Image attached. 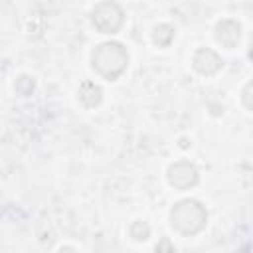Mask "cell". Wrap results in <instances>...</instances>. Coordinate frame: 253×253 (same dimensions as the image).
<instances>
[{"instance_id":"obj_1","label":"cell","mask_w":253,"mask_h":253,"mask_svg":"<svg viewBox=\"0 0 253 253\" xmlns=\"http://www.w3.org/2000/svg\"><path fill=\"white\" fill-rule=\"evenodd\" d=\"M91 61H93V69L101 77L113 81L119 75H123V71L126 69L128 53L119 42H105L95 47Z\"/></svg>"},{"instance_id":"obj_2","label":"cell","mask_w":253,"mask_h":253,"mask_svg":"<svg viewBox=\"0 0 253 253\" xmlns=\"http://www.w3.org/2000/svg\"><path fill=\"white\" fill-rule=\"evenodd\" d=\"M172 227L182 235H196L206 227L208 211L196 200H182L170 211Z\"/></svg>"},{"instance_id":"obj_3","label":"cell","mask_w":253,"mask_h":253,"mask_svg":"<svg viewBox=\"0 0 253 253\" xmlns=\"http://www.w3.org/2000/svg\"><path fill=\"white\" fill-rule=\"evenodd\" d=\"M91 20H93V26L103 32V34H117L123 26V20H125V14L121 10L119 4L115 2H101L93 8V14H91Z\"/></svg>"},{"instance_id":"obj_4","label":"cell","mask_w":253,"mask_h":253,"mask_svg":"<svg viewBox=\"0 0 253 253\" xmlns=\"http://www.w3.org/2000/svg\"><path fill=\"white\" fill-rule=\"evenodd\" d=\"M168 182L176 190H188L198 182V170L194 164H190L186 160L174 162L168 168Z\"/></svg>"},{"instance_id":"obj_5","label":"cell","mask_w":253,"mask_h":253,"mask_svg":"<svg viewBox=\"0 0 253 253\" xmlns=\"http://www.w3.org/2000/svg\"><path fill=\"white\" fill-rule=\"evenodd\" d=\"M192 63H194V69H196L198 73H202V75H213V73H217V71L221 69L223 59H221L213 49L202 47V49H198V51L194 53Z\"/></svg>"},{"instance_id":"obj_6","label":"cell","mask_w":253,"mask_h":253,"mask_svg":"<svg viewBox=\"0 0 253 253\" xmlns=\"http://www.w3.org/2000/svg\"><path fill=\"white\" fill-rule=\"evenodd\" d=\"M239 36H241V28L233 20H223L215 26V40L223 47H235L239 42Z\"/></svg>"},{"instance_id":"obj_7","label":"cell","mask_w":253,"mask_h":253,"mask_svg":"<svg viewBox=\"0 0 253 253\" xmlns=\"http://www.w3.org/2000/svg\"><path fill=\"white\" fill-rule=\"evenodd\" d=\"M79 99H81V103H83L85 107H95V105L101 103L103 91H101V87H97L95 83L87 81V83H83L81 89H79Z\"/></svg>"},{"instance_id":"obj_8","label":"cell","mask_w":253,"mask_h":253,"mask_svg":"<svg viewBox=\"0 0 253 253\" xmlns=\"http://www.w3.org/2000/svg\"><path fill=\"white\" fill-rule=\"evenodd\" d=\"M172 38H174V30H172L168 24H160V26H156L154 32H152V42H154L156 45H160V47H166V45L172 42Z\"/></svg>"},{"instance_id":"obj_9","label":"cell","mask_w":253,"mask_h":253,"mask_svg":"<svg viewBox=\"0 0 253 253\" xmlns=\"http://www.w3.org/2000/svg\"><path fill=\"white\" fill-rule=\"evenodd\" d=\"M148 233H150V229H148V225H146L144 221H134V223H132V227H130V235H132L136 241L146 239V237H148Z\"/></svg>"}]
</instances>
